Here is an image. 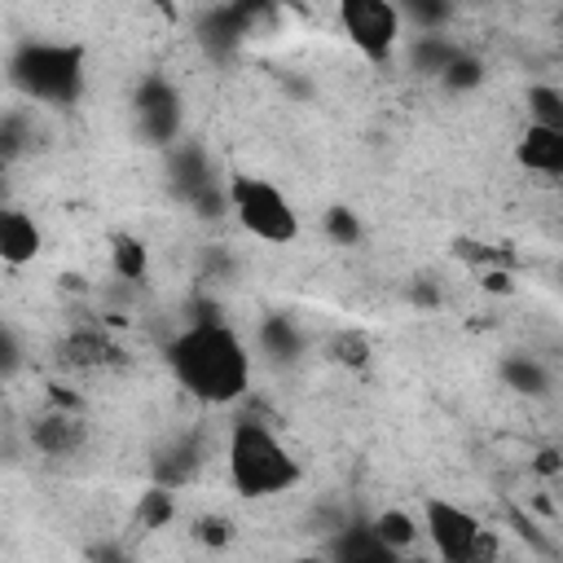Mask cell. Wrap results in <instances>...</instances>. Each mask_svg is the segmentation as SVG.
Segmentation results:
<instances>
[{
  "instance_id": "cell-21",
  "label": "cell",
  "mask_w": 563,
  "mask_h": 563,
  "mask_svg": "<svg viewBox=\"0 0 563 563\" xmlns=\"http://www.w3.org/2000/svg\"><path fill=\"white\" fill-rule=\"evenodd\" d=\"M260 339H264V352L268 356H286V361L299 356V334H295V325L286 317H268Z\"/></svg>"
},
{
  "instance_id": "cell-13",
  "label": "cell",
  "mask_w": 563,
  "mask_h": 563,
  "mask_svg": "<svg viewBox=\"0 0 563 563\" xmlns=\"http://www.w3.org/2000/svg\"><path fill=\"white\" fill-rule=\"evenodd\" d=\"M501 383H506L510 391H519V396H545V391H550V369H545L537 356L515 352V356L501 361Z\"/></svg>"
},
{
  "instance_id": "cell-15",
  "label": "cell",
  "mask_w": 563,
  "mask_h": 563,
  "mask_svg": "<svg viewBox=\"0 0 563 563\" xmlns=\"http://www.w3.org/2000/svg\"><path fill=\"white\" fill-rule=\"evenodd\" d=\"M114 356V343L101 334V330H84V334H70L66 343H62V361L66 365H106Z\"/></svg>"
},
{
  "instance_id": "cell-27",
  "label": "cell",
  "mask_w": 563,
  "mask_h": 563,
  "mask_svg": "<svg viewBox=\"0 0 563 563\" xmlns=\"http://www.w3.org/2000/svg\"><path fill=\"white\" fill-rule=\"evenodd\" d=\"M163 22H180V0H145Z\"/></svg>"
},
{
  "instance_id": "cell-9",
  "label": "cell",
  "mask_w": 563,
  "mask_h": 563,
  "mask_svg": "<svg viewBox=\"0 0 563 563\" xmlns=\"http://www.w3.org/2000/svg\"><path fill=\"white\" fill-rule=\"evenodd\" d=\"M84 435H88V427H84V418L75 409H48V413H40L31 422V444L44 457H70V453H79L84 449Z\"/></svg>"
},
{
  "instance_id": "cell-8",
  "label": "cell",
  "mask_w": 563,
  "mask_h": 563,
  "mask_svg": "<svg viewBox=\"0 0 563 563\" xmlns=\"http://www.w3.org/2000/svg\"><path fill=\"white\" fill-rule=\"evenodd\" d=\"M40 251H44V233H40L35 216L22 211V207L0 202V264L22 268V264H31Z\"/></svg>"
},
{
  "instance_id": "cell-7",
  "label": "cell",
  "mask_w": 563,
  "mask_h": 563,
  "mask_svg": "<svg viewBox=\"0 0 563 563\" xmlns=\"http://www.w3.org/2000/svg\"><path fill=\"white\" fill-rule=\"evenodd\" d=\"M136 132L150 145H172L180 132V92L167 79H145L136 92Z\"/></svg>"
},
{
  "instance_id": "cell-11",
  "label": "cell",
  "mask_w": 563,
  "mask_h": 563,
  "mask_svg": "<svg viewBox=\"0 0 563 563\" xmlns=\"http://www.w3.org/2000/svg\"><path fill=\"white\" fill-rule=\"evenodd\" d=\"M369 528H374V537H378L391 554H409V550L418 545V537H422V523H418L409 510H400V506L378 510V515L369 519Z\"/></svg>"
},
{
  "instance_id": "cell-12",
  "label": "cell",
  "mask_w": 563,
  "mask_h": 563,
  "mask_svg": "<svg viewBox=\"0 0 563 563\" xmlns=\"http://www.w3.org/2000/svg\"><path fill=\"white\" fill-rule=\"evenodd\" d=\"M110 268L123 282H145L150 277V246H145V238L123 233V229L110 233Z\"/></svg>"
},
{
  "instance_id": "cell-22",
  "label": "cell",
  "mask_w": 563,
  "mask_h": 563,
  "mask_svg": "<svg viewBox=\"0 0 563 563\" xmlns=\"http://www.w3.org/2000/svg\"><path fill=\"white\" fill-rule=\"evenodd\" d=\"M453 53H457V44L440 40L435 31H427V35H422V44L413 48V62H418V66H422L427 75H440V70H444V62H449Z\"/></svg>"
},
{
  "instance_id": "cell-17",
  "label": "cell",
  "mask_w": 563,
  "mask_h": 563,
  "mask_svg": "<svg viewBox=\"0 0 563 563\" xmlns=\"http://www.w3.org/2000/svg\"><path fill=\"white\" fill-rule=\"evenodd\" d=\"M528 123L563 128V92L554 84H532L528 88Z\"/></svg>"
},
{
  "instance_id": "cell-2",
  "label": "cell",
  "mask_w": 563,
  "mask_h": 563,
  "mask_svg": "<svg viewBox=\"0 0 563 563\" xmlns=\"http://www.w3.org/2000/svg\"><path fill=\"white\" fill-rule=\"evenodd\" d=\"M224 471L233 493H242L246 501H264V497H282L299 484V457L255 418H238L229 427L224 440Z\"/></svg>"
},
{
  "instance_id": "cell-4",
  "label": "cell",
  "mask_w": 563,
  "mask_h": 563,
  "mask_svg": "<svg viewBox=\"0 0 563 563\" xmlns=\"http://www.w3.org/2000/svg\"><path fill=\"white\" fill-rule=\"evenodd\" d=\"M224 202H229L233 220L242 224V233L264 242V246H290L299 238L295 202L264 176H229Z\"/></svg>"
},
{
  "instance_id": "cell-28",
  "label": "cell",
  "mask_w": 563,
  "mask_h": 563,
  "mask_svg": "<svg viewBox=\"0 0 563 563\" xmlns=\"http://www.w3.org/2000/svg\"><path fill=\"white\" fill-rule=\"evenodd\" d=\"M4 194H9V158L0 154V202H4Z\"/></svg>"
},
{
  "instance_id": "cell-5",
  "label": "cell",
  "mask_w": 563,
  "mask_h": 563,
  "mask_svg": "<svg viewBox=\"0 0 563 563\" xmlns=\"http://www.w3.org/2000/svg\"><path fill=\"white\" fill-rule=\"evenodd\" d=\"M418 523H422L431 550L444 563H475V559L497 554V537H488V528L479 523V515L466 510V506H457V501H449V497H427Z\"/></svg>"
},
{
  "instance_id": "cell-16",
  "label": "cell",
  "mask_w": 563,
  "mask_h": 563,
  "mask_svg": "<svg viewBox=\"0 0 563 563\" xmlns=\"http://www.w3.org/2000/svg\"><path fill=\"white\" fill-rule=\"evenodd\" d=\"M435 79H440L449 92H466V88H479V84H484V62H479L475 53H462V48H457V53L444 62V70H440Z\"/></svg>"
},
{
  "instance_id": "cell-10",
  "label": "cell",
  "mask_w": 563,
  "mask_h": 563,
  "mask_svg": "<svg viewBox=\"0 0 563 563\" xmlns=\"http://www.w3.org/2000/svg\"><path fill=\"white\" fill-rule=\"evenodd\" d=\"M515 163L537 176H559L563 172V128L528 123L515 141Z\"/></svg>"
},
{
  "instance_id": "cell-18",
  "label": "cell",
  "mask_w": 563,
  "mask_h": 563,
  "mask_svg": "<svg viewBox=\"0 0 563 563\" xmlns=\"http://www.w3.org/2000/svg\"><path fill=\"white\" fill-rule=\"evenodd\" d=\"M400 9V22H418L422 31H440L453 13V0H391Z\"/></svg>"
},
{
  "instance_id": "cell-26",
  "label": "cell",
  "mask_w": 563,
  "mask_h": 563,
  "mask_svg": "<svg viewBox=\"0 0 563 563\" xmlns=\"http://www.w3.org/2000/svg\"><path fill=\"white\" fill-rule=\"evenodd\" d=\"M18 365H22V343L9 325H0V378H9Z\"/></svg>"
},
{
  "instance_id": "cell-14",
  "label": "cell",
  "mask_w": 563,
  "mask_h": 563,
  "mask_svg": "<svg viewBox=\"0 0 563 563\" xmlns=\"http://www.w3.org/2000/svg\"><path fill=\"white\" fill-rule=\"evenodd\" d=\"M330 554H334V559H347V563H383V559H396V554L374 537L369 523H365V528H343V532L330 541Z\"/></svg>"
},
{
  "instance_id": "cell-20",
  "label": "cell",
  "mask_w": 563,
  "mask_h": 563,
  "mask_svg": "<svg viewBox=\"0 0 563 563\" xmlns=\"http://www.w3.org/2000/svg\"><path fill=\"white\" fill-rule=\"evenodd\" d=\"M325 352H330V361H334V365L361 369V365L369 361V339H365L361 330H339V334L325 343Z\"/></svg>"
},
{
  "instance_id": "cell-3",
  "label": "cell",
  "mask_w": 563,
  "mask_h": 563,
  "mask_svg": "<svg viewBox=\"0 0 563 563\" xmlns=\"http://www.w3.org/2000/svg\"><path fill=\"white\" fill-rule=\"evenodd\" d=\"M84 48L79 44H53V40H26L9 57V84L40 106H75L84 97Z\"/></svg>"
},
{
  "instance_id": "cell-24",
  "label": "cell",
  "mask_w": 563,
  "mask_h": 563,
  "mask_svg": "<svg viewBox=\"0 0 563 563\" xmlns=\"http://www.w3.org/2000/svg\"><path fill=\"white\" fill-rule=\"evenodd\" d=\"M194 537H198L202 545L220 550V545H229V541H233V523H229L224 515H202V519L194 523Z\"/></svg>"
},
{
  "instance_id": "cell-25",
  "label": "cell",
  "mask_w": 563,
  "mask_h": 563,
  "mask_svg": "<svg viewBox=\"0 0 563 563\" xmlns=\"http://www.w3.org/2000/svg\"><path fill=\"white\" fill-rule=\"evenodd\" d=\"M22 150H26V119H18V114L0 119V154L13 163Z\"/></svg>"
},
{
  "instance_id": "cell-1",
  "label": "cell",
  "mask_w": 563,
  "mask_h": 563,
  "mask_svg": "<svg viewBox=\"0 0 563 563\" xmlns=\"http://www.w3.org/2000/svg\"><path fill=\"white\" fill-rule=\"evenodd\" d=\"M167 369L198 405H233L251 387V352L220 317H194L167 343Z\"/></svg>"
},
{
  "instance_id": "cell-19",
  "label": "cell",
  "mask_w": 563,
  "mask_h": 563,
  "mask_svg": "<svg viewBox=\"0 0 563 563\" xmlns=\"http://www.w3.org/2000/svg\"><path fill=\"white\" fill-rule=\"evenodd\" d=\"M172 515H176V497L167 484H154L141 493V506H136L141 528H163V523H172Z\"/></svg>"
},
{
  "instance_id": "cell-6",
  "label": "cell",
  "mask_w": 563,
  "mask_h": 563,
  "mask_svg": "<svg viewBox=\"0 0 563 563\" xmlns=\"http://www.w3.org/2000/svg\"><path fill=\"white\" fill-rule=\"evenodd\" d=\"M334 4H339V26L352 40V48L369 66L391 62V53H396V44L405 35L400 9L391 0H334Z\"/></svg>"
},
{
  "instance_id": "cell-23",
  "label": "cell",
  "mask_w": 563,
  "mask_h": 563,
  "mask_svg": "<svg viewBox=\"0 0 563 563\" xmlns=\"http://www.w3.org/2000/svg\"><path fill=\"white\" fill-rule=\"evenodd\" d=\"M325 233H330V242L352 246V242H361V220L347 207H330L325 211Z\"/></svg>"
}]
</instances>
